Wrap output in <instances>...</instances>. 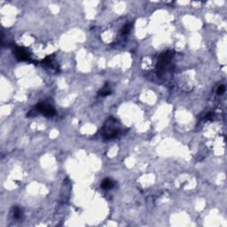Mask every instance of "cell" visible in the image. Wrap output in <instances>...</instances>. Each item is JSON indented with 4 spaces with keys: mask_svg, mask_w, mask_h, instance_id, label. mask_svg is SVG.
Wrapping results in <instances>:
<instances>
[{
    "mask_svg": "<svg viewBox=\"0 0 227 227\" xmlns=\"http://www.w3.org/2000/svg\"><path fill=\"white\" fill-rule=\"evenodd\" d=\"M225 91V87H224V85H219L218 86V88H217V94L218 95H222V94H224V92Z\"/></svg>",
    "mask_w": 227,
    "mask_h": 227,
    "instance_id": "obj_9",
    "label": "cell"
},
{
    "mask_svg": "<svg viewBox=\"0 0 227 227\" xmlns=\"http://www.w3.org/2000/svg\"><path fill=\"white\" fill-rule=\"evenodd\" d=\"M101 187L104 190H108L113 187V182L110 180L109 178H105L101 183Z\"/></svg>",
    "mask_w": 227,
    "mask_h": 227,
    "instance_id": "obj_5",
    "label": "cell"
},
{
    "mask_svg": "<svg viewBox=\"0 0 227 227\" xmlns=\"http://www.w3.org/2000/svg\"><path fill=\"white\" fill-rule=\"evenodd\" d=\"M35 108H37L40 113H42L43 115H44L46 116H52L55 115V110H54L53 107L50 105L45 104V103L37 104V106H35Z\"/></svg>",
    "mask_w": 227,
    "mask_h": 227,
    "instance_id": "obj_3",
    "label": "cell"
},
{
    "mask_svg": "<svg viewBox=\"0 0 227 227\" xmlns=\"http://www.w3.org/2000/svg\"><path fill=\"white\" fill-rule=\"evenodd\" d=\"M14 52H15L16 58L19 59V61H28V59H29L28 52H26V50L21 48V47H17V48H15Z\"/></svg>",
    "mask_w": 227,
    "mask_h": 227,
    "instance_id": "obj_4",
    "label": "cell"
},
{
    "mask_svg": "<svg viewBox=\"0 0 227 227\" xmlns=\"http://www.w3.org/2000/svg\"><path fill=\"white\" fill-rule=\"evenodd\" d=\"M110 93H111V91L109 90H106V89H102L101 91H99V95L100 96H102V97L107 96V95H109Z\"/></svg>",
    "mask_w": 227,
    "mask_h": 227,
    "instance_id": "obj_7",
    "label": "cell"
},
{
    "mask_svg": "<svg viewBox=\"0 0 227 227\" xmlns=\"http://www.w3.org/2000/svg\"><path fill=\"white\" fill-rule=\"evenodd\" d=\"M172 58V52H170V51L166 52L164 53H162L158 59V61H157V64H156V71L158 75H162L164 73V71L168 66V64L170 63V59Z\"/></svg>",
    "mask_w": 227,
    "mask_h": 227,
    "instance_id": "obj_2",
    "label": "cell"
},
{
    "mask_svg": "<svg viewBox=\"0 0 227 227\" xmlns=\"http://www.w3.org/2000/svg\"><path fill=\"white\" fill-rule=\"evenodd\" d=\"M130 28H131V26H130V24H126V25H124L123 26V29H122V32H123V34H124V35H127L130 31Z\"/></svg>",
    "mask_w": 227,
    "mask_h": 227,
    "instance_id": "obj_8",
    "label": "cell"
},
{
    "mask_svg": "<svg viewBox=\"0 0 227 227\" xmlns=\"http://www.w3.org/2000/svg\"><path fill=\"white\" fill-rule=\"evenodd\" d=\"M21 215H22L21 209L19 207H14V217L16 219H19L21 217Z\"/></svg>",
    "mask_w": 227,
    "mask_h": 227,
    "instance_id": "obj_6",
    "label": "cell"
},
{
    "mask_svg": "<svg viewBox=\"0 0 227 227\" xmlns=\"http://www.w3.org/2000/svg\"><path fill=\"white\" fill-rule=\"evenodd\" d=\"M117 123V121L114 117L107 119L102 130V136L105 139H113L117 137L119 131Z\"/></svg>",
    "mask_w": 227,
    "mask_h": 227,
    "instance_id": "obj_1",
    "label": "cell"
}]
</instances>
